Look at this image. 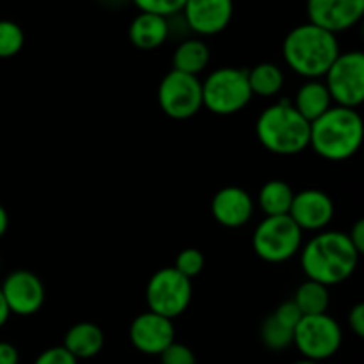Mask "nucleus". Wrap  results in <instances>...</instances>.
<instances>
[{
    "mask_svg": "<svg viewBox=\"0 0 364 364\" xmlns=\"http://www.w3.org/2000/svg\"><path fill=\"white\" fill-rule=\"evenodd\" d=\"M34 364H78V361L60 345V347H52L43 350L36 358Z\"/></svg>",
    "mask_w": 364,
    "mask_h": 364,
    "instance_id": "obj_29",
    "label": "nucleus"
},
{
    "mask_svg": "<svg viewBox=\"0 0 364 364\" xmlns=\"http://www.w3.org/2000/svg\"><path fill=\"white\" fill-rule=\"evenodd\" d=\"M210 63V48L201 39H185L176 46L173 55V70L181 71V73L194 75L206 70Z\"/></svg>",
    "mask_w": 364,
    "mask_h": 364,
    "instance_id": "obj_20",
    "label": "nucleus"
},
{
    "mask_svg": "<svg viewBox=\"0 0 364 364\" xmlns=\"http://www.w3.org/2000/svg\"><path fill=\"white\" fill-rule=\"evenodd\" d=\"M105 345L103 331L92 322H78L68 329L64 334L63 347L73 355L77 361L82 359H91L102 352Z\"/></svg>",
    "mask_w": 364,
    "mask_h": 364,
    "instance_id": "obj_18",
    "label": "nucleus"
},
{
    "mask_svg": "<svg viewBox=\"0 0 364 364\" xmlns=\"http://www.w3.org/2000/svg\"><path fill=\"white\" fill-rule=\"evenodd\" d=\"M291 105L308 123H313L333 107V98L322 80H306L299 87Z\"/></svg>",
    "mask_w": 364,
    "mask_h": 364,
    "instance_id": "obj_19",
    "label": "nucleus"
},
{
    "mask_svg": "<svg viewBox=\"0 0 364 364\" xmlns=\"http://www.w3.org/2000/svg\"><path fill=\"white\" fill-rule=\"evenodd\" d=\"M255 213V201L247 191L240 187H224L213 196L212 199V215L220 226L242 228L251 220Z\"/></svg>",
    "mask_w": 364,
    "mask_h": 364,
    "instance_id": "obj_16",
    "label": "nucleus"
},
{
    "mask_svg": "<svg viewBox=\"0 0 364 364\" xmlns=\"http://www.w3.org/2000/svg\"><path fill=\"white\" fill-rule=\"evenodd\" d=\"M323 84L336 105L358 109L364 102V53L343 52L323 75Z\"/></svg>",
    "mask_w": 364,
    "mask_h": 364,
    "instance_id": "obj_9",
    "label": "nucleus"
},
{
    "mask_svg": "<svg viewBox=\"0 0 364 364\" xmlns=\"http://www.w3.org/2000/svg\"><path fill=\"white\" fill-rule=\"evenodd\" d=\"M343 343V331L340 323L329 316H302L294 331V345L306 361L322 363L338 354Z\"/></svg>",
    "mask_w": 364,
    "mask_h": 364,
    "instance_id": "obj_7",
    "label": "nucleus"
},
{
    "mask_svg": "<svg viewBox=\"0 0 364 364\" xmlns=\"http://www.w3.org/2000/svg\"><path fill=\"white\" fill-rule=\"evenodd\" d=\"M7 228H9V215H7L6 208H4L2 205H0V238L6 235Z\"/></svg>",
    "mask_w": 364,
    "mask_h": 364,
    "instance_id": "obj_35",
    "label": "nucleus"
},
{
    "mask_svg": "<svg viewBox=\"0 0 364 364\" xmlns=\"http://www.w3.org/2000/svg\"><path fill=\"white\" fill-rule=\"evenodd\" d=\"M128 336L130 343L146 355H160L173 341H176L173 320L153 311H146L134 318Z\"/></svg>",
    "mask_w": 364,
    "mask_h": 364,
    "instance_id": "obj_14",
    "label": "nucleus"
},
{
    "mask_svg": "<svg viewBox=\"0 0 364 364\" xmlns=\"http://www.w3.org/2000/svg\"><path fill=\"white\" fill-rule=\"evenodd\" d=\"M9 316H11V311H9V308H7V302H6V299H4L2 290H0V329L6 326L7 320H9Z\"/></svg>",
    "mask_w": 364,
    "mask_h": 364,
    "instance_id": "obj_34",
    "label": "nucleus"
},
{
    "mask_svg": "<svg viewBox=\"0 0 364 364\" xmlns=\"http://www.w3.org/2000/svg\"><path fill=\"white\" fill-rule=\"evenodd\" d=\"M20 363V354L16 347L7 341H0V364H18Z\"/></svg>",
    "mask_w": 364,
    "mask_h": 364,
    "instance_id": "obj_33",
    "label": "nucleus"
},
{
    "mask_svg": "<svg viewBox=\"0 0 364 364\" xmlns=\"http://www.w3.org/2000/svg\"><path fill=\"white\" fill-rule=\"evenodd\" d=\"M23 45V28L11 20H0V59H11L18 55Z\"/></svg>",
    "mask_w": 364,
    "mask_h": 364,
    "instance_id": "obj_25",
    "label": "nucleus"
},
{
    "mask_svg": "<svg viewBox=\"0 0 364 364\" xmlns=\"http://www.w3.org/2000/svg\"><path fill=\"white\" fill-rule=\"evenodd\" d=\"M233 0H187L181 9L188 31L199 36H215L233 18Z\"/></svg>",
    "mask_w": 364,
    "mask_h": 364,
    "instance_id": "obj_13",
    "label": "nucleus"
},
{
    "mask_svg": "<svg viewBox=\"0 0 364 364\" xmlns=\"http://www.w3.org/2000/svg\"><path fill=\"white\" fill-rule=\"evenodd\" d=\"M302 235L290 215L265 217L252 235V249L263 262L284 263L301 251Z\"/></svg>",
    "mask_w": 364,
    "mask_h": 364,
    "instance_id": "obj_6",
    "label": "nucleus"
},
{
    "mask_svg": "<svg viewBox=\"0 0 364 364\" xmlns=\"http://www.w3.org/2000/svg\"><path fill=\"white\" fill-rule=\"evenodd\" d=\"M294 188L283 180H270L259 188L258 205L265 217L288 215L291 201H294Z\"/></svg>",
    "mask_w": 364,
    "mask_h": 364,
    "instance_id": "obj_21",
    "label": "nucleus"
},
{
    "mask_svg": "<svg viewBox=\"0 0 364 364\" xmlns=\"http://www.w3.org/2000/svg\"><path fill=\"white\" fill-rule=\"evenodd\" d=\"M192 281L181 276L174 267L160 269L149 277L146 302L149 311L173 320L183 315L192 301Z\"/></svg>",
    "mask_w": 364,
    "mask_h": 364,
    "instance_id": "obj_8",
    "label": "nucleus"
},
{
    "mask_svg": "<svg viewBox=\"0 0 364 364\" xmlns=\"http://www.w3.org/2000/svg\"><path fill=\"white\" fill-rule=\"evenodd\" d=\"M203 85V107L215 116H233L251 103L247 70L219 68L206 77Z\"/></svg>",
    "mask_w": 364,
    "mask_h": 364,
    "instance_id": "obj_5",
    "label": "nucleus"
},
{
    "mask_svg": "<svg viewBox=\"0 0 364 364\" xmlns=\"http://www.w3.org/2000/svg\"><path fill=\"white\" fill-rule=\"evenodd\" d=\"M249 87L252 96H262V98H272L279 95L284 85V73L277 64L262 63L256 64L252 70H247Z\"/></svg>",
    "mask_w": 364,
    "mask_h": 364,
    "instance_id": "obj_22",
    "label": "nucleus"
},
{
    "mask_svg": "<svg viewBox=\"0 0 364 364\" xmlns=\"http://www.w3.org/2000/svg\"><path fill=\"white\" fill-rule=\"evenodd\" d=\"M340 53L336 34L309 21L291 28L283 41L284 63L308 80L323 78Z\"/></svg>",
    "mask_w": 364,
    "mask_h": 364,
    "instance_id": "obj_3",
    "label": "nucleus"
},
{
    "mask_svg": "<svg viewBox=\"0 0 364 364\" xmlns=\"http://www.w3.org/2000/svg\"><path fill=\"white\" fill-rule=\"evenodd\" d=\"M156 100L166 116L185 121L203 109V85L199 77L171 70L160 80Z\"/></svg>",
    "mask_w": 364,
    "mask_h": 364,
    "instance_id": "obj_10",
    "label": "nucleus"
},
{
    "mask_svg": "<svg viewBox=\"0 0 364 364\" xmlns=\"http://www.w3.org/2000/svg\"><path fill=\"white\" fill-rule=\"evenodd\" d=\"M159 358L162 364H196L194 350L178 341H173Z\"/></svg>",
    "mask_w": 364,
    "mask_h": 364,
    "instance_id": "obj_28",
    "label": "nucleus"
},
{
    "mask_svg": "<svg viewBox=\"0 0 364 364\" xmlns=\"http://www.w3.org/2000/svg\"><path fill=\"white\" fill-rule=\"evenodd\" d=\"M294 327L284 323L283 320L277 318L272 313V315L263 320L262 327H259V340L269 350H287L294 345Z\"/></svg>",
    "mask_w": 364,
    "mask_h": 364,
    "instance_id": "obj_24",
    "label": "nucleus"
},
{
    "mask_svg": "<svg viewBox=\"0 0 364 364\" xmlns=\"http://www.w3.org/2000/svg\"><path fill=\"white\" fill-rule=\"evenodd\" d=\"M173 267L181 276L192 281V277L199 276L203 272V269H205V256H203V252L199 249L187 247L178 252L176 262H174Z\"/></svg>",
    "mask_w": 364,
    "mask_h": 364,
    "instance_id": "obj_26",
    "label": "nucleus"
},
{
    "mask_svg": "<svg viewBox=\"0 0 364 364\" xmlns=\"http://www.w3.org/2000/svg\"><path fill=\"white\" fill-rule=\"evenodd\" d=\"M348 235V240L352 242V245L355 247V251L359 252V255H363L364 252V220L359 219L358 223L352 226L350 233Z\"/></svg>",
    "mask_w": 364,
    "mask_h": 364,
    "instance_id": "obj_32",
    "label": "nucleus"
},
{
    "mask_svg": "<svg viewBox=\"0 0 364 364\" xmlns=\"http://www.w3.org/2000/svg\"><path fill=\"white\" fill-rule=\"evenodd\" d=\"M259 144L276 155H297L309 148V123L295 110L290 100L267 107L256 121Z\"/></svg>",
    "mask_w": 364,
    "mask_h": 364,
    "instance_id": "obj_4",
    "label": "nucleus"
},
{
    "mask_svg": "<svg viewBox=\"0 0 364 364\" xmlns=\"http://www.w3.org/2000/svg\"><path fill=\"white\" fill-rule=\"evenodd\" d=\"M0 269H2V262H0Z\"/></svg>",
    "mask_w": 364,
    "mask_h": 364,
    "instance_id": "obj_38",
    "label": "nucleus"
},
{
    "mask_svg": "<svg viewBox=\"0 0 364 364\" xmlns=\"http://www.w3.org/2000/svg\"><path fill=\"white\" fill-rule=\"evenodd\" d=\"M309 23L338 34L361 21L364 0H308Z\"/></svg>",
    "mask_w": 364,
    "mask_h": 364,
    "instance_id": "obj_12",
    "label": "nucleus"
},
{
    "mask_svg": "<svg viewBox=\"0 0 364 364\" xmlns=\"http://www.w3.org/2000/svg\"><path fill=\"white\" fill-rule=\"evenodd\" d=\"M291 364H322V363H313V361H306V359H301V361H295Z\"/></svg>",
    "mask_w": 364,
    "mask_h": 364,
    "instance_id": "obj_37",
    "label": "nucleus"
},
{
    "mask_svg": "<svg viewBox=\"0 0 364 364\" xmlns=\"http://www.w3.org/2000/svg\"><path fill=\"white\" fill-rule=\"evenodd\" d=\"M359 252L341 231H320L301 251V267L306 277L323 287L345 283L355 272Z\"/></svg>",
    "mask_w": 364,
    "mask_h": 364,
    "instance_id": "obj_1",
    "label": "nucleus"
},
{
    "mask_svg": "<svg viewBox=\"0 0 364 364\" xmlns=\"http://www.w3.org/2000/svg\"><path fill=\"white\" fill-rule=\"evenodd\" d=\"M11 315L32 316L43 308L45 287L43 281L31 270H14L0 284Z\"/></svg>",
    "mask_w": 364,
    "mask_h": 364,
    "instance_id": "obj_11",
    "label": "nucleus"
},
{
    "mask_svg": "<svg viewBox=\"0 0 364 364\" xmlns=\"http://www.w3.org/2000/svg\"><path fill=\"white\" fill-rule=\"evenodd\" d=\"M171 34L169 18L151 13H139L128 28L130 43L139 50H155L167 41Z\"/></svg>",
    "mask_w": 364,
    "mask_h": 364,
    "instance_id": "obj_17",
    "label": "nucleus"
},
{
    "mask_svg": "<svg viewBox=\"0 0 364 364\" xmlns=\"http://www.w3.org/2000/svg\"><path fill=\"white\" fill-rule=\"evenodd\" d=\"M98 2L105 7H121V6H127V4L132 2V0H98Z\"/></svg>",
    "mask_w": 364,
    "mask_h": 364,
    "instance_id": "obj_36",
    "label": "nucleus"
},
{
    "mask_svg": "<svg viewBox=\"0 0 364 364\" xmlns=\"http://www.w3.org/2000/svg\"><path fill=\"white\" fill-rule=\"evenodd\" d=\"M364 123L358 109L333 105L318 119L309 123V146L329 162H345L359 151Z\"/></svg>",
    "mask_w": 364,
    "mask_h": 364,
    "instance_id": "obj_2",
    "label": "nucleus"
},
{
    "mask_svg": "<svg viewBox=\"0 0 364 364\" xmlns=\"http://www.w3.org/2000/svg\"><path fill=\"white\" fill-rule=\"evenodd\" d=\"M348 326L358 338L364 336V304H355L348 313Z\"/></svg>",
    "mask_w": 364,
    "mask_h": 364,
    "instance_id": "obj_31",
    "label": "nucleus"
},
{
    "mask_svg": "<svg viewBox=\"0 0 364 364\" xmlns=\"http://www.w3.org/2000/svg\"><path fill=\"white\" fill-rule=\"evenodd\" d=\"M187 0H132V4L139 7L141 13L159 14V16L171 18L181 13Z\"/></svg>",
    "mask_w": 364,
    "mask_h": 364,
    "instance_id": "obj_27",
    "label": "nucleus"
},
{
    "mask_svg": "<svg viewBox=\"0 0 364 364\" xmlns=\"http://www.w3.org/2000/svg\"><path fill=\"white\" fill-rule=\"evenodd\" d=\"M274 315H276L277 318L283 320L284 323H288L290 327H294V329L297 327V323L301 322V318H302L301 309L297 308V304H295L294 301L283 302V304H281L279 308L274 311Z\"/></svg>",
    "mask_w": 364,
    "mask_h": 364,
    "instance_id": "obj_30",
    "label": "nucleus"
},
{
    "mask_svg": "<svg viewBox=\"0 0 364 364\" xmlns=\"http://www.w3.org/2000/svg\"><path fill=\"white\" fill-rule=\"evenodd\" d=\"M291 301L301 309L302 316L323 315L329 308V288L308 279L297 288Z\"/></svg>",
    "mask_w": 364,
    "mask_h": 364,
    "instance_id": "obj_23",
    "label": "nucleus"
},
{
    "mask_svg": "<svg viewBox=\"0 0 364 364\" xmlns=\"http://www.w3.org/2000/svg\"><path fill=\"white\" fill-rule=\"evenodd\" d=\"M295 224L304 231H326L334 217V203L326 192L318 188H306V191L295 192L291 201L290 212Z\"/></svg>",
    "mask_w": 364,
    "mask_h": 364,
    "instance_id": "obj_15",
    "label": "nucleus"
}]
</instances>
